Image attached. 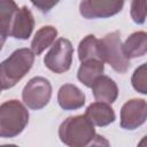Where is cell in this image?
I'll return each mask as SVG.
<instances>
[{
  "mask_svg": "<svg viewBox=\"0 0 147 147\" xmlns=\"http://www.w3.org/2000/svg\"><path fill=\"white\" fill-rule=\"evenodd\" d=\"M130 15L136 24H144L147 17V0H132Z\"/></svg>",
  "mask_w": 147,
  "mask_h": 147,
  "instance_id": "19",
  "label": "cell"
},
{
  "mask_svg": "<svg viewBox=\"0 0 147 147\" xmlns=\"http://www.w3.org/2000/svg\"><path fill=\"white\" fill-rule=\"evenodd\" d=\"M31 3L37 8L39 9L41 13H48L52 10L53 7H55L60 0H30Z\"/></svg>",
  "mask_w": 147,
  "mask_h": 147,
  "instance_id": "20",
  "label": "cell"
},
{
  "mask_svg": "<svg viewBox=\"0 0 147 147\" xmlns=\"http://www.w3.org/2000/svg\"><path fill=\"white\" fill-rule=\"evenodd\" d=\"M131 84L138 93L147 95V62L142 63L133 71Z\"/></svg>",
  "mask_w": 147,
  "mask_h": 147,
  "instance_id": "18",
  "label": "cell"
},
{
  "mask_svg": "<svg viewBox=\"0 0 147 147\" xmlns=\"http://www.w3.org/2000/svg\"><path fill=\"white\" fill-rule=\"evenodd\" d=\"M125 0H82L79 13L86 20L108 18L118 14Z\"/></svg>",
  "mask_w": 147,
  "mask_h": 147,
  "instance_id": "7",
  "label": "cell"
},
{
  "mask_svg": "<svg viewBox=\"0 0 147 147\" xmlns=\"http://www.w3.org/2000/svg\"><path fill=\"white\" fill-rule=\"evenodd\" d=\"M57 102L64 110H76L84 106L85 94L74 84H64L57 92Z\"/></svg>",
  "mask_w": 147,
  "mask_h": 147,
  "instance_id": "10",
  "label": "cell"
},
{
  "mask_svg": "<svg viewBox=\"0 0 147 147\" xmlns=\"http://www.w3.org/2000/svg\"><path fill=\"white\" fill-rule=\"evenodd\" d=\"M100 57L108 63L116 72L125 74L130 68V60L125 56L119 31L107 33L102 39H99Z\"/></svg>",
  "mask_w": 147,
  "mask_h": 147,
  "instance_id": "4",
  "label": "cell"
},
{
  "mask_svg": "<svg viewBox=\"0 0 147 147\" xmlns=\"http://www.w3.org/2000/svg\"><path fill=\"white\" fill-rule=\"evenodd\" d=\"M34 53L29 48H18L14 51L0 65L1 88L8 90L15 86L32 68Z\"/></svg>",
  "mask_w": 147,
  "mask_h": 147,
  "instance_id": "2",
  "label": "cell"
},
{
  "mask_svg": "<svg viewBox=\"0 0 147 147\" xmlns=\"http://www.w3.org/2000/svg\"><path fill=\"white\" fill-rule=\"evenodd\" d=\"M105 62L98 59L87 60L84 62H80V65L77 71V78L78 80L84 84L86 87H91L93 82L103 74L105 70Z\"/></svg>",
  "mask_w": 147,
  "mask_h": 147,
  "instance_id": "13",
  "label": "cell"
},
{
  "mask_svg": "<svg viewBox=\"0 0 147 147\" xmlns=\"http://www.w3.org/2000/svg\"><path fill=\"white\" fill-rule=\"evenodd\" d=\"M74 47L69 39H57L44 57V63L47 69L55 74L68 71L72 64Z\"/></svg>",
  "mask_w": 147,
  "mask_h": 147,
  "instance_id": "6",
  "label": "cell"
},
{
  "mask_svg": "<svg viewBox=\"0 0 147 147\" xmlns=\"http://www.w3.org/2000/svg\"><path fill=\"white\" fill-rule=\"evenodd\" d=\"M93 96L96 101L113 103L118 96V87L116 83L108 76H99L91 86Z\"/></svg>",
  "mask_w": 147,
  "mask_h": 147,
  "instance_id": "11",
  "label": "cell"
},
{
  "mask_svg": "<svg viewBox=\"0 0 147 147\" xmlns=\"http://www.w3.org/2000/svg\"><path fill=\"white\" fill-rule=\"evenodd\" d=\"M78 59L80 62L92 59L101 60L99 52V39H96L95 36L87 34L80 40L78 45Z\"/></svg>",
  "mask_w": 147,
  "mask_h": 147,
  "instance_id": "17",
  "label": "cell"
},
{
  "mask_svg": "<svg viewBox=\"0 0 147 147\" xmlns=\"http://www.w3.org/2000/svg\"><path fill=\"white\" fill-rule=\"evenodd\" d=\"M87 118L95 125V126H107L115 122L116 115L114 109L111 108L110 103L96 101L91 103L85 111Z\"/></svg>",
  "mask_w": 147,
  "mask_h": 147,
  "instance_id": "12",
  "label": "cell"
},
{
  "mask_svg": "<svg viewBox=\"0 0 147 147\" xmlns=\"http://www.w3.org/2000/svg\"><path fill=\"white\" fill-rule=\"evenodd\" d=\"M34 28V18L31 10L23 6L20 8L14 17L11 29H10V37L15 39L26 40L30 38Z\"/></svg>",
  "mask_w": 147,
  "mask_h": 147,
  "instance_id": "9",
  "label": "cell"
},
{
  "mask_svg": "<svg viewBox=\"0 0 147 147\" xmlns=\"http://www.w3.org/2000/svg\"><path fill=\"white\" fill-rule=\"evenodd\" d=\"M94 124L86 115H77L65 118L59 127L60 140L69 147H86L96 139Z\"/></svg>",
  "mask_w": 147,
  "mask_h": 147,
  "instance_id": "1",
  "label": "cell"
},
{
  "mask_svg": "<svg viewBox=\"0 0 147 147\" xmlns=\"http://www.w3.org/2000/svg\"><path fill=\"white\" fill-rule=\"evenodd\" d=\"M147 121V101L131 99L121 109V126L125 130H136Z\"/></svg>",
  "mask_w": 147,
  "mask_h": 147,
  "instance_id": "8",
  "label": "cell"
},
{
  "mask_svg": "<svg viewBox=\"0 0 147 147\" xmlns=\"http://www.w3.org/2000/svg\"><path fill=\"white\" fill-rule=\"evenodd\" d=\"M20 8L14 0H0V21H1V45L10 36V29L14 17Z\"/></svg>",
  "mask_w": 147,
  "mask_h": 147,
  "instance_id": "15",
  "label": "cell"
},
{
  "mask_svg": "<svg viewBox=\"0 0 147 147\" xmlns=\"http://www.w3.org/2000/svg\"><path fill=\"white\" fill-rule=\"evenodd\" d=\"M57 36V30L52 25H45L40 28L31 41V49L36 55H40L46 48L55 42Z\"/></svg>",
  "mask_w": 147,
  "mask_h": 147,
  "instance_id": "16",
  "label": "cell"
},
{
  "mask_svg": "<svg viewBox=\"0 0 147 147\" xmlns=\"http://www.w3.org/2000/svg\"><path fill=\"white\" fill-rule=\"evenodd\" d=\"M123 51L129 60L147 54V32L137 31L131 33L123 44Z\"/></svg>",
  "mask_w": 147,
  "mask_h": 147,
  "instance_id": "14",
  "label": "cell"
},
{
  "mask_svg": "<svg viewBox=\"0 0 147 147\" xmlns=\"http://www.w3.org/2000/svg\"><path fill=\"white\" fill-rule=\"evenodd\" d=\"M29 123V111L18 100H8L0 106V137L14 138Z\"/></svg>",
  "mask_w": 147,
  "mask_h": 147,
  "instance_id": "3",
  "label": "cell"
},
{
  "mask_svg": "<svg viewBox=\"0 0 147 147\" xmlns=\"http://www.w3.org/2000/svg\"><path fill=\"white\" fill-rule=\"evenodd\" d=\"M52 96V85L48 79L37 76L31 78L22 91L23 102L32 110L46 107Z\"/></svg>",
  "mask_w": 147,
  "mask_h": 147,
  "instance_id": "5",
  "label": "cell"
},
{
  "mask_svg": "<svg viewBox=\"0 0 147 147\" xmlns=\"http://www.w3.org/2000/svg\"><path fill=\"white\" fill-rule=\"evenodd\" d=\"M139 146H147V136H145L141 139V141L139 142Z\"/></svg>",
  "mask_w": 147,
  "mask_h": 147,
  "instance_id": "21",
  "label": "cell"
}]
</instances>
